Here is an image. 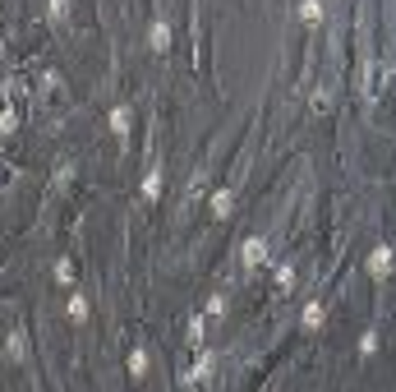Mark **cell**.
Listing matches in <instances>:
<instances>
[{"label":"cell","instance_id":"3","mask_svg":"<svg viewBox=\"0 0 396 392\" xmlns=\"http://www.w3.org/2000/svg\"><path fill=\"white\" fill-rule=\"evenodd\" d=\"M368 277H373V282H387V277H392V249H387V245H378V249L368 254Z\"/></svg>","mask_w":396,"mask_h":392},{"label":"cell","instance_id":"16","mask_svg":"<svg viewBox=\"0 0 396 392\" xmlns=\"http://www.w3.org/2000/svg\"><path fill=\"white\" fill-rule=\"evenodd\" d=\"M373 351H378V332H364L360 337V355H373Z\"/></svg>","mask_w":396,"mask_h":392},{"label":"cell","instance_id":"1","mask_svg":"<svg viewBox=\"0 0 396 392\" xmlns=\"http://www.w3.org/2000/svg\"><path fill=\"white\" fill-rule=\"evenodd\" d=\"M212 364H217L212 351H198V360H194V369L184 374V383H189V388H203V383L212 378Z\"/></svg>","mask_w":396,"mask_h":392},{"label":"cell","instance_id":"10","mask_svg":"<svg viewBox=\"0 0 396 392\" xmlns=\"http://www.w3.org/2000/svg\"><path fill=\"white\" fill-rule=\"evenodd\" d=\"M129 374H134V378H143V374H148V351H143V347H138V351H129Z\"/></svg>","mask_w":396,"mask_h":392},{"label":"cell","instance_id":"17","mask_svg":"<svg viewBox=\"0 0 396 392\" xmlns=\"http://www.w3.org/2000/svg\"><path fill=\"white\" fill-rule=\"evenodd\" d=\"M300 19H305V23H318V19H322V5H300Z\"/></svg>","mask_w":396,"mask_h":392},{"label":"cell","instance_id":"4","mask_svg":"<svg viewBox=\"0 0 396 392\" xmlns=\"http://www.w3.org/2000/svg\"><path fill=\"white\" fill-rule=\"evenodd\" d=\"M5 360H14V364H23L28 360V337H23V332H10V337H5Z\"/></svg>","mask_w":396,"mask_h":392},{"label":"cell","instance_id":"15","mask_svg":"<svg viewBox=\"0 0 396 392\" xmlns=\"http://www.w3.org/2000/svg\"><path fill=\"white\" fill-rule=\"evenodd\" d=\"M56 282H74V263H69V258L56 263Z\"/></svg>","mask_w":396,"mask_h":392},{"label":"cell","instance_id":"13","mask_svg":"<svg viewBox=\"0 0 396 392\" xmlns=\"http://www.w3.org/2000/svg\"><path fill=\"white\" fill-rule=\"evenodd\" d=\"M290 282H295V268L281 263V268H276V291H290Z\"/></svg>","mask_w":396,"mask_h":392},{"label":"cell","instance_id":"9","mask_svg":"<svg viewBox=\"0 0 396 392\" xmlns=\"http://www.w3.org/2000/svg\"><path fill=\"white\" fill-rule=\"evenodd\" d=\"M143 194H148V198H157V194H162V166H153V171L143 176Z\"/></svg>","mask_w":396,"mask_h":392},{"label":"cell","instance_id":"5","mask_svg":"<svg viewBox=\"0 0 396 392\" xmlns=\"http://www.w3.org/2000/svg\"><path fill=\"white\" fill-rule=\"evenodd\" d=\"M322 318H327V309H322V300H309L305 309H300V323H305V332H318Z\"/></svg>","mask_w":396,"mask_h":392},{"label":"cell","instance_id":"11","mask_svg":"<svg viewBox=\"0 0 396 392\" xmlns=\"http://www.w3.org/2000/svg\"><path fill=\"white\" fill-rule=\"evenodd\" d=\"M203 337H208V323H203V318H189V347H203Z\"/></svg>","mask_w":396,"mask_h":392},{"label":"cell","instance_id":"18","mask_svg":"<svg viewBox=\"0 0 396 392\" xmlns=\"http://www.w3.org/2000/svg\"><path fill=\"white\" fill-rule=\"evenodd\" d=\"M208 314H212V318L226 314V296H212V300H208Z\"/></svg>","mask_w":396,"mask_h":392},{"label":"cell","instance_id":"12","mask_svg":"<svg viewBox=\"0 0 396 392\" xmlns=\"http://www.w3.org/2000/svg\"><path fill=\"white\" fill-rule=\"evenodd\" d=\"M69 318H74V323L88 318V300H83V296H69Z\"/></svg>","mask_w":396,"mask_h":392},{"label":"cell","instance_id":"7","mask_svg":"<svg viewBox=\"0 0 396 392\" xmlns=\"http://www.w3.org/2000/svg\"><path fill=\"white\" fill-rule=\"evenodd\" d=\"M230 208H235V194H230V189H217L212 194V217H230Z\"/></svg>","mask_w":396,"mask_h":392},{"label":"cell","instance_id":"6","mask_svg":"<svg viewBox=\"0 0 396 392\" xmlns=\"http://www.w3.org/2000/svg\"><path fill=\"white\" fill-rule=\"evenodd\" d=\"M148 42H153V51H157V56H162V51L170 46V28H166V19H157L153 28H148Z\"/></svg>","mask_w":396,"mask_h":392},{"label":"cell","instance_id":"8","mask_svg":"<svg viewBox=\"0 0 396 392\" xmlns=\"http://www.w3.org/2000/svg\"><path fill=\"white\" fill-rule=\"evenodd\" d=\"M111 130H116V134H129V106H116V111H111Z\"/></svg>","mask_w":396,"mask_h":392},{"label":"cell","instance_id":"2","mask_svg":"<svg viewBox=\"0 0 396 392\" xmlns=\"http://www.w3.org/2000/svg\"><path fill=\"white\" fill-rule=\"evenodd\" d=\"M240 258H244V268H263V263H267V240H263V236H249V240L240 245Z\"/></svg>","mask_w":396,"mask_h":392},{"label":"cell","instance_id":"14","mask_svg":"<svg viewBox=\"0 0 396 392\" xmlns=\"http://www.w3.org/2000/svg\"><path fill=\"white\" fill-rule=\"evenodd\" d=\"M0 130H5V134H14V130H19V111H14V106H5V116H0Z\"/></svg>","mask_w":396,"mask_h":392}]
</instances>
